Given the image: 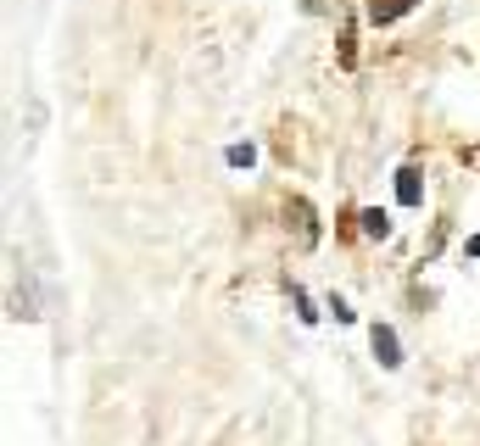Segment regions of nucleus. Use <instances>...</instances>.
<instances>
[{"label":"nucleus","mask_w":480,"mask_h":446,"mask_svg":"<svg viewBox=\"0 0 480 446\" xmlns=\"http://www.w3.org/2000/svg\"><path fill=\"white\" fill-rule=\"evenodd\" d=\"M285 223L296 229V246H302V251H313V246H318V218H313V207H307L302 196L285 207Z\"/></svg>","instance_id":"f257e3e1"},{"label":"nucleus","mask_w":480,"mask_h":446,"mask_svg":"<svg viewBox=\"0 0 480 446\" xmlns=\"http://www.w3.org/2000/svg\"><path fill=\"white\" fill-rule=\"evenodd\" d=\"M374 358L386 363V368H397V363H402V346H397V330H386V324H374Z\"/></svg>","instance_id":"f03ea898"},{"label":"nucleus","mask_w":480,"mask_h":446,"mask_svg":"<svg viewBox=\"0 0 480 446\" xmlns=\"http://www.w3.org/2000/svg\"><path fill=\"white\" fill-rule=\"evenodd\" d=\"M419 0H369V17L374 23H397V17H408Z\"/></svg>","instance_id":"7ed1b4c3"},{"label":"nucleus","mask_w":480,"mask_h":446,"mask_svg":"<svg viewBox=\"0 0 480 446\" xmlns=\"http://www.w3.org/2000/svg\"><path fill=\"white\" fill-rule=\"evenodd\" d=\"M397 201H402V207H419V201H425V184H419V173H413V168L397 173Z\"/></svg>","instance_id":"20e7f679"},{"label":"nucleus","mask_w":480,"mask_h":446,"mask_svg":"<svg viewBox=\"0 0 480 446\" xmlns=\"http://www.w3.org/2000/svg\"><path fill=\"white\" fill-rule=\"evenodd\" d=\"M358 223H363V235H369V240H386V235H391V218L380 212V207H369V212H363Z\"/></svg>","instance_id":"39448f33"},{"label":"nucleus","mask_w":480,"mask_h":446,"mask_svg":"<svg viewBox=\"0 0 480 446\" xmlns=\"http://www.w3.org/2000/svg\"><path fill=\"white\" fill-rule=\"evenodd\" d=\"M223 163H230V168H251V163H258V145H230Z\"/></svg>","instance_id":"423d86ee"}]
</instances>
